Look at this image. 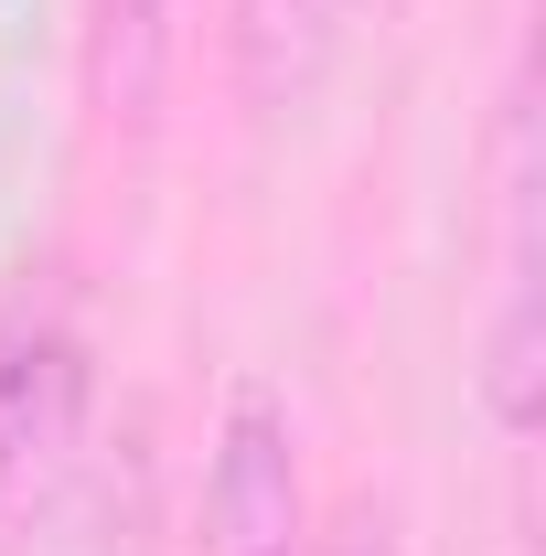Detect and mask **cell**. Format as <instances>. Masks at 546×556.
Segmentation results:
<instances>
[{"instance_id":"1","label":"cell","mask_w":546,"mask_h":556,"mask_svg":"<svg viewBox=\"0 0 546 556\" xmlns=\"http://www.w3.org/2000/svg\"><path fill=\"white\" fill-rule=\"evenodd\" d=\"M311 546V482H300V428L278 386L236 375L204 460V556H300Z\"/></svg>"},{"instance_id":"2","label":"cell","mask_w":546,"mask_h":556,"mask_svg":"<svg viewBox=\"0 0 546 556\" xmlns=\"http://www.w3.org/2000/svg\"><path fill=\"white\" fill-rule=\"evenodd\" d=\"M86 417V332L54 289H11L0 300V482L44 471Z\"/></svg>"},{"instance_id":"3","label":"cell","mask_w":546,"mask_h":556,"mask_svg":"<svg viewBox=\"0 0 546 556\" xmlns=\"http://www.w3.org/2000/svg\"><path fill=\"white\" fill-rule=\"evenodd\" d=\"M364 0H225V75L247 118H300L333 86Z\"/></svg>"},{"instance_id":"4","label":"cell","mask_w":546,"mask_h":556,"mask_svg":"<svg viewBox=\"0 0 546 556\" xmlns=\"http://www.w3.org/2000/svg\"><path fill=\"white\" fill-rule=\"evenodd\" d=\"M300 556H408V546H397V525H386L375 503H353V514H343L333 535H311Z\"/></svg>"}]
</instances>
